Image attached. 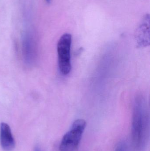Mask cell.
Segmentation results:
<instances>
[{
  "label": "cell",
  "mask_w": 150,
  "mask_h": 151,
  "mask_svg": "<svg viewBox=\"0 0 150 151\" xmlns=\"http://www.w3.org/2000/svg\"><path fill=\"white\" fill-rule=\"evenodd\" d=\"M145 100L141 96L136 97L135 102L131 135L133 145L137 150L143 148L146 142L148 130V116Z\"/></svg>",
  "instance_id": "1"
},
{
  "label": "cell",
  "mask_w": 150,
  "mask_h": 151,
  "mask_svg": "<svg viewBox=\"0 0 150 151\" xmlns=\"http://www.w3.org/2000/svg\"><path fill=\"white\" fill-rule=\"evenodd\" d=\"M86 126V122L82 119L75 121L70 130L63 136L60 144V151H75L79 146Z\"/></svg>",
  "instance_id": "2"
},
{
  "label": "cell",
  "mask_w": 150,
  "mask_h": 151,
  "mask_svg": "<svg viewBox=\"0 0 150 151\" xmlns=\"http://www.w3.org/2000/svg\"><path fill=\"white\" fill-rule=\"evenodd\" d=\"M72 36L70 34L65 33L62 35L57 44L58 65L60 73L67 75L71 70L70 49Z\"/></svg>",
  "instance_id": "3"
},
{
  "label": "cell",
  "mask_w": 150,
  "mask_h": 151,
  "mask_svg": "<svg viewBox=\"0 0 150 151\" xmlns=\"http://www.w3.org/2000/svg\"><path fill=\"white\" fill-rule=\"evenodd\" d=\"M0 143L4 150L11 151L15 148V140L11 129L9 125L4 122H2L0 125Z\"/></svg>",
  "instance_id": "4"
},
{
  "label": "cell",
  "mask_w": 150,
  "mask_h": 151,
  "mask_svg": "<svg viewBox=\"0 0 150 151\" xmlns=\"http://www.w3.org/2000/svg\"><path fill=\"white\" fill-rule=\"evenodd\" d=\"M150 17L146 15L143 19L138 27L137 39L138 44L141 46H147L149 44Z\"/></svg>",
  "instance_id": "5"
},
{
  "label": "cell",
  "mask_w": 150,
  "mask_h": 151,
  "mask_svg": "<svg viewBox=\"0 0 150 151\" xmlns=\"http://www.w3.org/2000/svg\"><path fill=\"white\" fill-rule=\"evenodd\" d=\"M114 151H127V147L124 142H119L116 146Z\"/></svg>",
  "instance_id": "6"
},
{
  "label": "cell",
  "mask_w": 150,
  "mask_h": 151,
  "mask_svg": "<svg viewBox=\"0 0 150 151\" xmlns=\"http://www.w3.org/2000/svg\"><path fill=\"white\" fill-rule=\"evenodd\" d=\"M34 151H41V150L39 146H37L34 148Z\"/></svg>",
  "instance_id": "7"
},
{
  "label": "cell",
  "mask_w": 150,
  "mask_h": 151,
  "mask_svg": "<svg viewBox=\"0 0 150 151\" xmlns=\"http://www.w3.org/2000/svg\"><path fill=\"white\" fill-rule=\"evenodd\" d=\"M45 1H46L48 3H50V2H51V0H45Z\"/></svg>",
  "instance_id": "8"
}]
</instances>
